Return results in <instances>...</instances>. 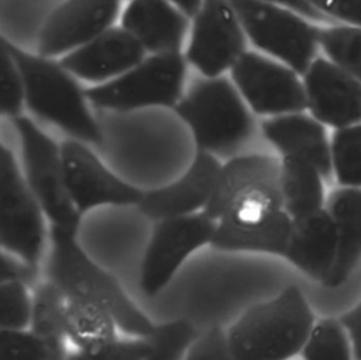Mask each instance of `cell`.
<instances>
[{"label": "cell", "instance_id": "obj_13", "mask_svg": "<svg viewBox=\"0 0 361 360\" xmlns=\"http://www.w3.org/2000/svg\"><path fill=\"white\" fill-rule=\"evenodd\" d=\"M61 158L69 196L82 213L103 205H138L144 192L110 171L83 141L66 138L61 144Z\"/></svg>", "mask_w": 361, "mask_h": 360}, {"label": "cell", "instance_id": "obj_18", "mask_svg": "<svg viewBox=\"0 0 361 360\" xmlns=\"http://www.w3.org/2000/svg\"><path fill=\"white\" fill-rule=\"evenodd\" d=\"M120 25L147 55L178 54L188 40L190 17L171 0H128Z\"/></svg>", "mask_w": 361, "mask_h": 360}, {"label": "cell", "instance_id": "obj_1", "mask_svg": "<svg viewBox=\"0 0 361 360\" xmlns=\"http://www.w3.org/2000/svg\"><path fill=\"white\" fill-rule=\"evenodd\" d=\"M1 45L18 65L25 89V107L58 127L69 138L99 145L102 124L92 112L86 89L56 58L28 52L3 38Z\"/></svg>", "mask_w": 361, "mask_h": 360}, {"label": "cell", "instance_id": "obj_20", "mask_svg": "<svg viewBox=\"0 0 361 360\" xmlns=\"http://www.w3.org/2000/svg\"><path fill=\"white\" fill-rule=\"evenodd\" d=\"M337 254L336 224L326 208L293 219L285 258L320 284L329 275Z\"/></svg>", "mask_w": 361, "mask_h": 360}, {"label": "cell", "instance_id": "obj_16", "mask_svg": "<svg viewBox=\"0 0 361 360\" xmlns=\"http://www.w3.org/2000/svg\"><path fill=\"white\" fill-rule=\"evenodd\" d=\"M221 165L217 157L197 151L182 176L142 195L138 203L140 210L149 219L162 220L204 209L214 191Z\"/></svg>", "mask_w": 361, "mask_h": 360}, {"label": "cell", "instance_id": "obj_24", "mask_svg": "<svg viewBox=\"0 0 361 360\" xmlns=\"http://www.w3.org/2000/svg\"><path fill=\"white\" fill-rule=\"evenodd\" d=\"M66 298L52 282H42L35 287L32 298L31 330L38 336L47 350V360H68L66 328H65Z\"/></svg>", "mask_w": 361, "mask_h": 360}, {"label": "cell", "instance_id": "obj_35", "mask_svg": "<svg viewBox=\"0 0 361 360\" xmlns=\"http://www.w3.org/2000/svg\"><path fill=\"white\" fill-rule=\"evenodd\" d=\"M334 23L361 28V0H307Z\"/></svg>", "mask_w": 361, "mask_h": 360}, {"label": "cell", "instance_id": "obj_15", "mask_svg": "<svg viewBox=\"0 0 361 360\" xmlns=\"http://www.w3.org/2000/svg\"><path fill=\"white\" fill-rule=\"evenodd\" d=\"M306 112L333 130L361 123V83L329 58L317 56L302 73Z\"/></svg>", "mask_w": 361, "mask_h": 360}, {"label": "cell", "instance_id": "obj_26", "mask_svg": "<svg viewBox=\"0 0 361 360\" xmlns=\"http://www.w3.org/2000/svg\"><path fill=\"white\" fill-rule=\"evenodd\" d=\"M319 44L326 58L361 83V28L344 24L320 25Z\"/></svg>", "mask_w": 361, "mask_h": 360}, {"label": "cell", "instance_id": "obj_21", "mask_svg": "<svg viewBox=\"0 0 361 360\" xmlns=\"http://www.w3.org/2000/svg\"><path fill=\"white\" fill-rule=\"evenodd\" d=\"M279 175L281 160L272 155L247 154L231 157L221 165L214 191L203 212L219 220L240 196L264 188L279 189Z\"/></svg>", "mask_w": 361, "mask_h": 360}, {"label": "cell", "instance_id": "obj_33", "mask_svg": "<svg viewBox=\"0 0 361 360\" xmlns=\"http://www.w3.org/2000/svg\"><path fill=\"white\" fill-rule=\"evenodd\" d=\"M149 350L151 343L147 337L114 340L102 349L69 353L68 360H142Z\"/></svg>", "mask_w": 361, "mask_h": 360}, {"label": "cell", "instance_id": "obj_34", "mask_svg": "<svg viewBox=\"0 0 361 360\" xmlns=\"http://www.w3.org/2000/svg\"><path fill=\"white\" fill-rule=\"evenodd\" d=\"M185 360H234L227 335L220 328H212L192 343Z\"/></svg>", "mask_w": 361, "mask_h": 360}, {"label": "cell", "instance_id": "obj_10", "mask_svg": "<svg viewBox=\"0 0 361 360\" xmlns=\"http://www.w3.org/2000/svg\"><path fill=\"white\" fill-rule=\"evenodd\" d=\"M228 76L255 116L267 119L306 110L302 75L257 49L245 51Z\"/></svg>", "mask_w": 361, "mask_h": 360}, {"label": "cell", "instance_id": "obj_40", "mask_svg": "<svg viewBox=\"0 0 361 360\" xmlns=\"http://www.w3.org/2000/svg\"><path fill=\"white\" fill-rule=\"evenodd\" d=\"M34 1H42V0H34Z\"/></svg>", "mask_w": 361, "mask_h": 360}, {"label": "cell", "instance_id": "obj_9", "mask_svg": "<svg viewBox=\"0 0 361 360\" xmlns=\"http://www.w3.org/2000/svg\"><path fill=\"white\" fill-rule=\"evenodd\" d=\"M248 44L233 0H202L190 18L185 56L199 75L221 76L248 51Z\"/></svg>", "mask_w": 361, "mask_h": 360}, {"label": "cell", "instance_id": "obj_25", "mask_svg": "<svg viewBox=\"0 0 361 360\" xmlns=\"http://www.w3.org/2000/svg\"><path fill=\"white\" fill-rule=\"evenodd\" d=\"M116 326V320L103 308L83 301H66V335L79 350H96L113 343L117 340Z\"/></svg>", "mask_w": 361, "mask_h": 360}, {"label": "cell", "instance_id": "obj_11", "mask_svg": "<svg viewBox=\"0 0 361 360\" xmlns=\"http://www.w3.org/2000/svg\"><path fill=\"white\" fill-rule=\"evenodd\" d=\"M0 241L6 251L38 264L45 243L44 210L6 145L0 155Z\"/></svg>", "mask_w": 361, "mask_h": 360}, {"label": "cell", "instance_id": "obj_3", "mask_svg": "<svg viewBox=\"0 0 361 360\" xmlns=\"http://www.w3.org/2000/svg\"><path fill=\"white\" fill-rule=\"evenodd\" d=\"M45 274L66 301H83L107 311L117 326L133 336L148 337L154 325L133 304L120 284L94 264L76 241V233L52 226Z\"/></svg>", "mask_w": 361, "mask_h": 360}, {"label": "cell", "instance_id": "obj_39", "mask_svg": "<svg viewBox=\"0 0 361 360\" xmlns=\"http://www.w3.org/2000/svg\"><path fill=\"white\" fill-rule=\"evenodd\" d=\"M175 6H178L186 16H189L190 18L193 17V14L197 11L202 0H171Z\"/></svg>", "mask_w": 361, "mask_h": 360}, {"label": "cell", "instance_id": "obj_5", "mask_svg": "<svg viewBox=\"0 0 361 360\" xmlns=\"http://www.w3.org/2000/svg\"><path fill=\"white\" fill-rule=\"evenodd\" d=\"M185 54L147 55L118 78L86 89L90 104L110 113L172 109L186 90Z\"/></svg>", "mask_w": 361, "mask_h": 360}, {"label": "cell", "instance_id": "obj_14", "mask_svg": "<svg viewBox=\"0 0 361 360\" xmlns=\"http://www.w3.org/2000/svg\"><path fill=\"white\" fill-rule=\"evenodd\" d=\"M123 0H63L45 18L37 41V52L49 58L87 44L121 16Z\"/></svg>", "mask_w": 361, "mask_h": 360}, {"label": "cell", "instance_id": "obj_12", "mask_svg": "<svg viewBox=\"0 0 361 360\" xmlns=\"http://www.w3.org/2000/svg\"><path fill=\"white\" fill-rule=\"evenodd\" d=\"M216 224L204 212L157 220L141 267L144 294L157 295L189 254L212 241Z\"/></svg>", "mask_w": 361, "mask_h": 360}, {"label": "cell", "instance_id": "obj_28", "mask_svg": "<svg viewBox=\"0 0 361 360\" xmlns=\"http://www.w3.org/2000/svg\"><path fill=\"white\" fill-rule=\"evenodd\" d=\"M300 353L303 360H354L345 329L330 318L314 323Z\"/></svg>", "mask_w": 361, "mask_h": 360}, {"label": "cell", "instance_id": "obj_37", "mask_svg": "<svg viewBox=\"0 0 361 360\" xmlns=\"http://www.w3.org/2000/svg\"><path fill=\"white\" fill-rule=\"evenodd\" d=\"M338 320L350 339L354 360H361V302L343 313Z\"/></svg>", "mask_w": 361, "mask_h": 360}, {"label": "cell", "instance_id": "obj_30", "mask_svg": "<svg viewBox=\"0 0 361 360\" xmlns=\"http://www.w3.org/2000/svg\"><path fill=\"white\" fill-rule=\"evenodd\" d=\"M1 329H24L31 325L32 301L21 282L6 281L0 285Z\"/></svg>", "mask_w": 361, "mask_h": 360}, {"label": "cell", "instance_id": "obj_29", "mask_svg": "<svg viewBox=\"0 0 361 360\" xmlns=\"http://www.w3.org/2000/svg\"><path fill=\"white\" fill-rule=\"evenodd\" d=\"M149 353L142 360H183L186 350L196 340V330L188 320H173L154 326L147 337Z\"/></svg>", "mask_w": 361, "mask_h": 360}, {"label": "cell", "instance_id": "obj_23", "mask_svg": "<svg viewBox=\"0 0 361 360\" xmlns=\"http://www.w3.org/2000/svg\"><path fill=\"white\" fill-rule=\"evenodd\" d=\"M320 171L307 161L282 157L279 189L285 212L298 219L326 206L324 184Z\"/></svg>", "mask_w": 361, "mask_h": 360}, {"label": "cell", "instance_id": "obj_27", "mask_svg": "<svg viewBox=\"0 0 361 360\" xmlns=\"http://www.w3.org/2000/svg\"><path fill=\"white\" fill-rule=\"evenodd\" d=\"M330 141L333 178L340 186L361 188V123L336 128Z\"/></svg>", "mask_w": 361, "mask_h": 360}, {"label": "cell", "instance_id": "obj_41", "mask_svg": "<svg viewBox=\"0 0 361 360\" xmlns=\"http://www.w3.org/2000/svg\"><path fill=\"white\" fill-rule=\"evenodd\" d=\"M127 1H128V0H127Z\"/></svg>", "mask_w": 361, "mask_h": 360}, {"label": "cell", "instance_id": "obj_7", "mask_svg": "<svg viewBox=\"0 0 361 360\" xmlns=\"http://www.w3.org/2000/svg\"><path fill=\"white\" fill-rule=\"evenodd\" d=\"M293 219L285 212L279 189H257L233 202L217 220L210 244L223 251L285 256Z\"/></svg>", "mask_w": 361, "mask_h": 360}, {"label": "cell", "instance_id": "obj_8", "mask_svg": "<svg viewBox=\"0 0 361 360\" xmlns=\"http://www.w3.org/2000/svg\"><path fill=\"white\" fill-rule=\"evenodd\" d=\"M21 151L23 175L52 226L71 232L80 224L63 176L61 145L27 116L13 120Z\"/></svg>", "mask_w": 361, "mask_h": 360}, {"label": "cell", "instance_id": "obj_2", "mask_svg": "<svg viewBox=\"0 0 361 360\" xmlns=\"http://www.w3.org/2000/svg\"><path fill=\"white\" fill-rule=\"evenodd\" d=\"M197 151L231 158L255 133V114L227 75L199 76L173 107Z\"/></svg>", "mask_w": 361, "mask_h": 360}, {"label": "cell", "instance_id": "obj_19", "mask_svg": "<svg viewBox=\"0 0 361 360\" xmlns=\"http://www.w3.org/2000/svg\"><path fill=\"white\" fill-rule=\"evenodd\" d=\"M261 133L281 157L307 161L320 171L326 181L333 178L331 141L327 128L309 112L262 119Z\"/></svg>", "mask_w": 361, "mask_h": 360}, {"label": "cell", "instance_id": "obj_6", "mask_svg": "<svg viewBox=\"0 0 361 360\" xmlns=\"http://www.w3.org/2000/svg\"><path fill=\"white\" fill-rule=\"evenodd\" d=\"M248 42L302 75L319 56L320 25L279 4L233 0Z\"/></svg>", "mask_w": 361, "mask_h": 360}, {"label": "cell", "instance_id": "obj_4", "mask_svg": "<svg viewBox=\"0 0 361 360\" xmlns=\"http://www.w3.org/2000/svg\"><path fill=\"white\" fill-rule=\"evenodd\" d=\"M314 326L313 312L296 285L257 304L228 329L234 360H289L300 353Z\"/></svg>", "mask_w": 361, "mask_h": 360}, {"label": "cell", "instance_id": "obj_32", "mask_svg": "<svg viewBox=\"0 0 361 360\" xmlns=\"http://www.w3.org/2000/svg\"><path fill=\"white\" fill-rule=\"evenodd\" d=\"M0 360H47V350L38 336L24 329H1Z\"/></svg>", "mask_w": 361, "mask_h": 360}, {"label": "cell", "instance_id": "obj_22", "mask_svg": "<svg viewBox=\"0 0 361 360\" xmlns=\"http://www.w3.org/2000/svg\"><path fill=\"white\" fill-rule=\"evenodd\" d=\"M324 208L336 224L337 254L322 285L337 288L348 280L361 260V188L338 186L327 196Z\"/></svg>", "mask_w": 361, "mask_h": 360}, {"label": "cell", "instance_id": "obj_36", "mask_svg": "<svg viewBox=\"0 0 361 360\" xmlns=\"http://www.w3.org/2000/svg\"><path fill=\"white\" fill-rule=\"evenodd\" d=\"M21 282L27 288L38 281V265L24 258H16L6 251L1 253V282Z\"/></svg>", "mask_w": 361, "mask_h": 360}, {"label": "cell", "instance_id": "obj_31", "mask_svg": "<svg viewBox=\"0 0 361 360\" xmlns=\"http://www.w3.org/2000/svg\"><path fill=\"white\" fill-rule=\"evenodd\" d=\"M1 114L14 120L23 116L25 107V89L21 72L11 54L1 45Z\"/></svg>", "mask_w": 361, "mask_h": 360}, {"label": "cell", "instance_id": "obj_38", "mask_svg": "<svg viewBox=\"0 0 361 360\" xmlns=\"http://www.w3.org/2000/svg\"><path fill=\"white\" fill-rule=\"evenodd\" d=\"M258 1H267V3H274V4H279L283 7H288L305 17H307L309 20L317 23V24H336L333 20H330L327 16L322 14L320 11H317L307 0H258Z\"/></svg>", "mask_w": 361, "mask_h": 360}, {"label": "cell", "instance_id": "obj_17", "mask_svg": "<svg viewBox=\"0 0 361 360\" xmlns=\"http://www.w3.org/2000/svg\"><path fill=\"white\" fill-rule=\"evenodd\" d=\"M145 56L142 47L118 24L63 55L59 62L79 80L96 86L118 78Z\"/></svg>", "mask_w": 361, "mask_h": 360}]
</instances>
